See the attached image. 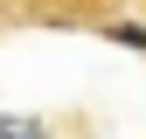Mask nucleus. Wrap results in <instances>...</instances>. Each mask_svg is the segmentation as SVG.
Listing matches in <instances>:
<instances>
[{
	"instance_id": "nucleus-1",
	"label": "nucleus",
	"mask_w": 146,
	"mask_h": 139,
	"mask_svg": "<svg viewBox=\"0 0 146 139\" xmlns=\"http://www.w3.org/2000/svg\"><path fill=\"white\" fill-rule=\"evenodd\" d=\"M0 139H56V132L42 118H28V111H0Z\"/></svg>"
}]
</instances>
